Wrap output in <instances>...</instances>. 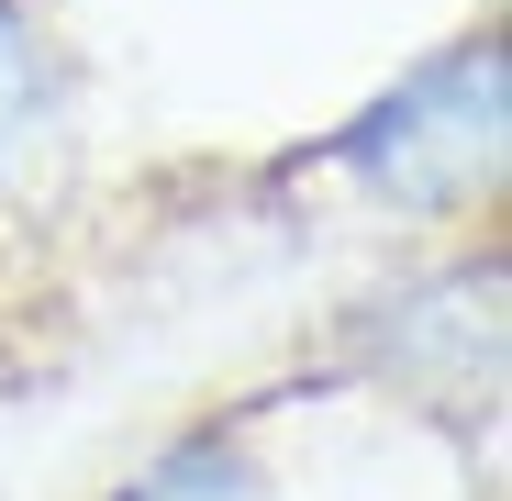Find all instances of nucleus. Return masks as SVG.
<instances>
[{"label":"nucleus","instance_id":"nucleus-3","mask_svg":"<svg viewBox=\"0 0 512 501\" xmlns=\"http://www.w3.org/2000/svg\"><path fill=\"white\" fill-rule=\"evenodd\" d=\"M123 501H268V479H256L234 446H179V457H156Z\"/></svg>","mask_w":512,"mask_h":501},{"label":"nucleus","instance_id":"nucleus-2","mask_svg":"<svg viewBox=\"0 0 512 501\" xmlns=\"http://www.w3.org/2000/svg\"><path fill=\"white\" fill-rule=\"evenodd\" d=\"M45 123V23L23 0H0V167H12Z\"/></svg>","mask_w":512,"mask_h":501},{"label":"nucleus","instance_id":"nucleus-1","mask_svg":"<svg viewBox=\"0 0 512 501\" xmlns=\"http://www.w3.org/2000/svg\"><path fill=\"white\" fill-rule=\"evenodd\" d=\"M490 156H501V56L490 45H457L446 67H423L357 134L368 190H390V201H468L490 179Z\"/></svg>","mask_w":512,"mask_h":501}]
</instances>
